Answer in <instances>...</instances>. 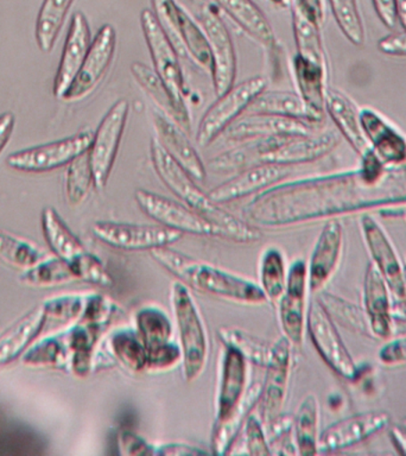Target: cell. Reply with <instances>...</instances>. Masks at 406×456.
Returning <instances> with one entry per match:
<instances>
[{
    "label": "cell",
    "mask_w": 406,
    "mask_h": 456,
    "mask_svg": "<svg viewBox=\"0 0 406 456\" xmlns=\"http://www.w3.org/2000/svg\"><path fill=\"white\" fill-rule=\"evenodd\" d=\"M367 183L360 171L306 178L271 187L245 207V216L266 227H284L380 205L402 202Z\"/></svg>",
    "instance_id": "obj_1"
},
{
    "label": "cell",
    "mask_w": 406,
    "mask_h": 456,
    "mask_svg": "<svg viewBox=\"0 0 406 456\" xmlns=\"http://www.w3.org/2000/svg\"><path fill=\"white\" fill-rule=\"evenodd\" d=\"M150 156L153 169L164 185L182 200L185 206L212 224L219 232L220 238L249 244L262 237L258 228L228 213L219 203L209 198L208 192H203L194 178L166 152L156 137L152 138L150 144Z\"/></svg>",
    "instance_id": "obj_2"
},
{
    "label": "cell",
    "mask_w": 406,
    "mask_h": 456,
    "mask_svg": "<svg viewBox=\"0 0 406 456\" xmlns=\"http://www.w3.org/2000/svg\"><path fill=\"white\" fill-rule=\"evenodd\" d=\"M150 255L189 289L242 305H256L267 302L262 288L255 281L192 258L169 246L152 249Z\"/></svg>",
    "instance_id": "obj_3"
},
{
    "label": "cell",
    "mask_w": 406,
    "mask_h": 456,
    "mask_svg": "<svg viewBox=\"0 0 406 456\" xmlns=\"http://www.w3.org/2000/svg\"><path fill=\"white\" fill-rule=\"evenodd\" d=\"M171 306L176 321L182 363L185 380L198 379L208 362L210 344L208 330L191 289L178 281L170 291Z\"/></svg>",
    "instance_id": "obj_4"
},
{
    "label": "cell",
    "mask_w": 406,
    "mask_h": 456,
    "mask_svg": "<svg viewBox=\"0 0 406 456\" xmlns=\"http://www.w3.org/2000/svg\"><path fill=\"white\" fill-rule=\"evenodd\" d=\"M142 34L151 55L153 70L166 85L174 106V120L187 134L191 131V118L184 98V75L178 60L177 50L160 28L152 11L141 14Z\"/></svg>",
    "instance_id": "obj_5"
},
{
    "label": "cell",
    "mask_w": 406,
    "mask_h": 456,
    "mask_svg": "<svg viewBox=\"0 0 406 456\" xmlns=\"http://www.w3.org/2000/svg\"><path fill=\"white\" fill-rule=\"evenodd\" d=\"M42 227L46 241L57 258L64 260L73 271L75 278L100 285L112 287L113 278L102 260L89 253L82 242L66 226L53 208L42 213Z\"/></svg>",
    "instance_id": "obj_6"
},
{
    "label": "cell",
    "mask_w": 406,
    "mask_h": 456,
    "mask_svg": "<svg viewBox=\"0 0 406 456\" xmlns=\"http://www.w3.org/2000/svg\"><path fill=\"white\" fill-rule=\"evenodd\" d=\"M266 86V78L256 75L217 96L199 120L196 132L198 145L206 148L212 144L233 121L246 112L249 103L256 95L265 91Z\"/></svg>",
    "instance_id": "obj_7"
},
{
    "label": "cell",
    "mask_w": 406,
    "mask_h": 456,
    "mask_svg": "<svg viewBox=\"0 0 406 456\" xmlns=\"http://www.w3.org/2000/svg\"><path fill=\"white\" fill-rule=\"evenodd\" d=\"M305 328L313 347L323 362L337 376L347 380H355L359 374L358 366L338 334L335 321L317 299L309 305Z\"/></svg>",
    "instance_id": "obj_8"
},
{
    "label": "cell",
    "mask_w": 406,
    "mask_h": 456,
    "mask_svg": "<svg viewBox=\"0 0 406 456\" xmlns=\"http://www.w3.org/2000/svg\"><path fill=\"white\" fill-rule=\"evenodd\" d=\"M130 110L126 99L118 100L102 118V123L93 134L91 148L88 150L94 187L102 191L109 182L110 171L116 162L121 138Z\"/></svg>",
    "instance_id": "obj_9"
},
{
    "label": "cell",
    "mask_w": 406,
    "mask_h": 456,
    "mask_svg": "<svg viewBox=\"0 0 406 456\" xmlns=\"http://www.w3.org/2000/svg\"><path fill=\"white\" fill-rule=\"evenodd\" d=\"M199 23L208 39L210 57H212V75L214 92L223 95L233 87L237 77V55L230 31L221 20L215 7L207 5L199 14Z\"/></svg>",
    "instance_id": "obj_10"
},
{
    "label": "cell",
    "mask_w": 406,
    "mask_h": 456,
    "mask_svg": "<svg viewBox=\"0 0 406 456\" xmlns=\"http://www.w3.org/2000/svg\"><path fill=\"white\" fill-rule=\"evenodd\" d=\"M93 234L103 244L124 251H150L166 248L180 240L182 233L155 224H134L98 221L93 224Z\"/></svg>",
    "instance_id": "obj_11"
},
{
    "label": "cell",
    "mask_w": 406,
    "mask_h": 456,
    "mask_svg": "<svg viewBox=\"0 0 406 456\" xmlns=\"http://www.w3.org/2000/svg\"><path fill=\"white\" fill-rule=\"evenodd\" d=\"M92 141L91 132H80L61 141L14 152L7 157V164L12 169L25 173H45L67 166L82 153L87 152Z\"/></svg>",
    "instance_id": "obj_12"
},
{
    "label": "cell",
    "mask_w": 406,
    "mask_h": 456,
    "mask_svg": "<svg viewBox=\"0 0 406 456\" xmlns=\"http://www.w3.org/2000/svg\"><path fill=\"white\" fill-rule=\"evenodd\" d=\"M134 199L142 212L157 221L160 226L180 232L182 234L220 238L216 228L188 206L145 189H138L134 192Z\"/></svg>",
    "instance_id": "obj_13"
},
{
    "label": "cell",
    "mask_w": 406,
    "mask_h": 456,
    "mask_svg": "<svg viewBox=\"0 0 406 456\" xmlns=\"http://www.w3.org/2000/svg\"><path fill=\"white\" fill-rule=\"evenodd\" d=\"M308 289V266L304 260L296 259L288 267L287 285L277 302L283 337L292 346H301L304 338Z\"/></svg>",
    "instance_id": "obj_14"
},
{
    "label": "cell",
    "mask_w": 406,
    "mask_h": 456,
    "mask_svg": "<svg viewBox=\"0 0 406 456\" xmlns=\"http://www.w3.org/2000/svg\"><path fill=\"white\" fill-rule=\"evenodd\" d=\"M116 46V30L112 25H103L93 39L91 48L88 50L87 56H85L77 77L66 94L63 95L64 102H80L98 88L112 63Z\"/></svg>",
    "instance_id": "obj_15"
},
{
    "label": "cell",
    "mask_w": 406,
    "mask_h": 456,
    "mask_svg": "<svg viewBox=\"0 0 406 456\" xmlns=\"http://www.w3.org/2000/svg\"><path fill=\"white\" fill-rule=\"evenodd\" d=\"M292 344L287 338H278L272 345L269 362L265 367V379L262 384V394L258 404L264 423H272L280 416L290 379Z\"/></svg>",
    "instance_id": "obj_16"
},
{
    "label": "cell",
    "mask_w": 406,
    "mask_h": 456,
    "mask_svg": "<svg viewBox=\"0 0 406 456\" xmlns=\"http://www.w3.org/2000/svg\"><path fill=\"white\" fill-rule=\"evenodd\" d=\"M315 130L316 125L306 121L271 114L245 113L233 121L220 137L227 142H244L280 135H305L313 134Z\"/></svg>",
    "instance_id": "obj_17"
},
{
    "label": "cell",
    "mask_w": 406,
    "mask_h": 456,
    "mask_svg": "<svg viewBox=\"0 0 406 456\" xmlns=\"http://www.w3.org/2000/svg\"><path fill=\"white\" fill-rule=\"evenodd\" d=\"M363 239L372 256V263L383 274L390 291L398 298L406 297L404 269L386 232L373 216H363L361 219Z\"/></svg>",
    "instance_id": "obj_18"
},
{
    "label": "cell",
    "mask_w": 406,
    "mask_h": 456,
    "mask_svg": "<svg viewBox=\"0 0 406 456\" xmlns=\"http://www.w3.org/2000/svg\"><path fill=\"white\" fill-rule=\"evenodd\" d=\"M390 413L372 410L337 420L322 431L319 436V452H337L352 447L379 433L390 423Z\"/></svg>",
    "instance_id": "obj_19"
},
{
    "label": "cell",
    "mask_w": 406,
    "mask_h": 456,
    "mask_svg": "<svg viewBox=\"0 0 406 456\" xmlns=\"http://www.w3.org/2000/svg\"><path fill=\"white\" fill-rule=\"evenodd\" d=\"M291 167L274 163H260L246 167L231 180L217 185L208 192L214 202L227 203L246 198L256 192L266 191L280 183L290 175Z\"/></svg>",
    "instance_id": "obj_20"
},
{
    "label": "cell",
    "mask_w": 406,
    "mask_h": 456,
    "mask_svg": "<svg viewBox=\"0 0 406 456\" xmlns=\"http://www.w3.org/2000/svg\"><path fill=\"white\" fill-rule=\"evenodd\" d=\"M152 123L156 130L157 141L171 157L195 181L206 180V167L195 146L189 141L187 132L158 109L152 110Z\"/></svg>",
    "instance_id": "obj_21"
},
{
    "label": "cell",
    "mask_w": 406,
    "mask_h": 456,
    "mask_svg": "<svg viewBox=\"0 0 406 456\" xmlns=\"http://www.w3.org/2000/svg\"><path fill=\"white\" fill-rule=\"evenodd\" d=\"M248 362L234 349L224 347L215 401V423L219 426L237 410L246 394Z\"/></svg>",
    "instance_id": "obj_22"
},
{
    "label": "cell",
    "mask_w": 406,
    "mask_h": 456,
    "mask_svg": "<svg viewBox=\"0 0 406 456\" xmlns=\"http://www.w3.org/2000/svg\"><path fill=\"white\" fill-rule=\"evenodd\" d=\"M344 246V230L340 221L330 219L324 224L310 256L308 265L309 290L319 292L333 277L340 262Z\"/></svg>",
    "instance_id": "obj_23"
},
{
    "label": "cell",
    "mask_w": 406,
    "mask_h": 456,
    "mask_svg": "<svg viewBox=\"0 0 406 456\" xmlns=\"http://www.w3.org/2000/svg\"><path fill=\"white\" fill-rule=\"evenodd\" d=\"M360 121L369 148L385 167L406 164V137L372 109L360 110Z\"/></svg>",
    "instance_id": "obj_24"
},
{
    "label": "cell",
    "mask_w": 406,
    "mask_h": 456,
    "mask_svg": "<svg viewBox=\"0 0 406 456\" xmlns=\"http://www.w3.org/2000/svg\"><path fill=\"white\" fill-rule=\"evenodd\" d=\"M337 144L338 135L331 131L288 135L264 156L263 163L292 167L296 164L313 162L333 151Z\"/></svg>",
    "instance_id": "obj_25"
},
{
    "label": "cell",
    "mask_w": 406,
    "mask_h": 456,
    "mask_svg": "<svg viewBox=\"0 0 406 456\" xmlns=\"http://www.w3.org/2000/svg\"><path fill=\"white\" fill-rule=\"evenodd\" d=\"M91 45V30H89L87 18L84 13L77 12L71 18L59 70H57L55 82H53V94L56 98L62 99L70 85L73 84Z\"/></svg>",
    "instance_id": "obj_26"
},
{
    "label": "cell",
    "mask_w": 406,
    "mask_h": 456,
    "mask_svg": "<svg viewBox=\"0 0 406 456\" xmlns=\"http://www.w3.org/2000/svg\"><path fill=\"white\" fill-rule=\"evenodd\" d=\"M390 292L383 274L373 263L369 264L363 278V310L373 337L384 340L391 337L394 330Z\"/></svg>",
    "instance_id": "obj_27"
},
{
    "label": "cell",
    "mask_w": 406,
    "mask_h": 456,
    "mask_svg": "<svg viewBox=\"0 0 406 456\" xmlns=\"http://www.w3.org/2000/svg\"><path fill=\"white\" fill-rule=\"evenodd\" d=\"M324 107L349 145H352L360 156L367 155L370 148L363 134L360 110L356 109L355 103L337 89L328 88Z\"/></svg>",
    "instance_id": "obj_28"
},
{
    "label": "cell",
    "mask_w": 406,
    "mask_h": 456,
    "mask_svg": "<svg viewBox=\"0 0 406 456\" xmlns=\"http://www.w3.org/2000/svg\"><path fill=\"white\" fill-rule=\"evenodd\" d=\"M245 113L271 114V116L291 118V119L315 125L323 120L309 109L298 93L288 91H267L265 89L249 103Z\"/></svg>",
    "instance_id": "obj_29"
},
{
    "label": "cell",
    "mask_w": 406,
    "mask_h": 456,
    "mask_svg": "<svg viewBox=\"0 0 406 456\" xmlns=\"http://www.w3.org/2000/svg\"><path fill=\"white\" fill-rule=\"evenodd\" d=\"M249 36L264 48H276V36L265 13L253 0H214Z\"/></svg>",
    "instance_id": "obj_30"
},
{
    "label": "cell",
    "mask_w": 406,
    "mask_h": 456,
    "mask_svg": "<svg viewBox=\"0 0 406 456\" xmlns=\"http://www.w3.org/2000/svg\"><path fill=\"white\" fill-rule=\"evenodd\" d=\"M294 71L298 94L309 109L324 118V102L327 93V66L294 57Z\"/></svg>",
    "instance_id": "obj_31"
},
{
    "label": "cell",
    "mask_w": 406,
    "mask_h": 456,
    "mask_svg": "<svg viewBox=\"0 0 406 456\" xmlns=\"http://www.w3.org/2000/svg\"><path fill=\"white\" fill-rule=\"evenodd\" d=\"M260 394H262V384L255 383L248 387L246 394L237 410L227 420L219 426H214L212 435V451L214 454H230L238 435L241 433L246 419L251 415L252 410L258 405Z\"/></svg>",
    "instance_id": "obj_32"
},
{
    "label": "cell",
    "mask_w": 406,
    "mask_h": 456,
    "mask_svg": "<svg viewBox=\"0 0 406 456\" xmlns=\"http://www.w3.org/2000/svg\"><path fill=\"white\" fill-rule=\"evenodd\" d=\"M45 309H32L0 337V366L13 362L42 333Z\"/></svg>",
    "instance_id": "obj_33"
},
{
    "label": "cell",
    "mask_w": 406,
    "mask_h": 456,
    "mask_svg": "<svg viewBox=\"0 0 406 456\" xmlns=\"http://www.w3.org/2000/svg\"><path fill=\"white\" fill-rule=\"evenodd\" d=\"M285 137L288 135H280V137H270L255 139V141H248L240 142V146L230 151L221 153V155L214 157L210 160V167L216 171H241L246 167L256 166L263 163L264 156L267 152L276 148L278 144Z\"/></svg>",
    "instance_id": "obj_34"
},
{
    "label": "cell",
    "mask_w": 406,
    "mask_h": 456,
    "mask_svg": "<svg viewBox=\"0 0 406 456\" xmlns=\"http://www.w3.org/2000/svg\"><path fill=\"white\" fill-rule=\"evenodd\" d=\"M320 405L315 395L303 399L292 422V433L299 455L319 452Z\"/></svg>",
    "instance_id": "obj_35"
},
{
    "label": "cell",
    "mask_w": 406,
    "mask_h": 456,
    "mask_svg": "<svg viewBox=\"0 0 406 456\" xmlns=\"http://www.w3.org/2000/svg\"><path fill=\"white\" fill-rule=\"evenodd\" d=\"M134 330L148 352L173 341V321L158 305H149L139 308L134 314Z\"/></svg>",
    "instance_id": "obj_36"
},
{
    "label": "cell",
    "mask_w": 406,
    "mask_h": 456,
    "mask_svg": "<svg viewBox=\"0 0 406 456\" xmlns=\"http://www.w3.org/2000/svg\"><path fill=\"white\" fill-rule=\"evenodd\" d=\"M110 354L125 369L141 373L148 370V349L134 328H119L109 338Z\"/></svg>",
    "instance_id": "obj_37"
},
{
    "label": "cell",
    "mask_w": 406,
    "mask_h": 456,
    "mask_svg": "<svg viewBox=\"0 0 406 456\" xmlns=\"http://www.w3.org/2000/svg\"><path fill=\"white\" fill-rule=\"evenodd\" d=\"M217 337L224 347L234 349L248 362L256 366L266 367L269 362L272 345L266 344L248 331L234 327H221Z\"/></svg>",
    "instance_id": "obj_38"
},
{
    "label": "cell",
    "mask_w": 406,
    "mask_h": 456,
    "mask_svg": "<svg viewBox=\"0 0 406 456\" xmlns=\"http://www.w3.org/2000/svg\"><path fill=\"white\" fill-rule=\"evenodd\" d=\"M74 0H45L36 21V42L43 53L52 52Z\"/></svg>",
    "instance_id": "obj_39"
},
{
    "label": "cell",
    "mask_w": 406,
    "mask_h": 456,
    "mask_svg": "<svg viewBox=\"0 0 406 456\" xmlns=\"http://www.w3.org/2000/svg\"><path fill=\"white\" fill-rule=\"evenodd\" d=\"M260 288L267 302L277 303L285 290L288 280V267L284 253L276 246H271L263 252L259 266Z\"/></svg>",
    "instance_id": "obj_40"
},
{
    "label": "cell",
    "mask_w": 406,
    "mask_h": 456,
    "mask_svg": "<svg viewBox=\"0 0 406 456\" xmlns=\"http://www.w3.org/2000/svg\"><path fill=\"white\" fill-rule=\"evenodd\" d=\"M180 36L184 56L189 57L201 69H212L208 39L203 28L196 24L187 11L180 6Z\"/></svg>",
    "instance_id": "obj_41"
},
{
    "label": "cell",
    "mask_w": 406,
    "mask_h": 456,
    "mask_svg": "<svg viewBox=\"0 0 406 456\" xmlns=\"http://www.w3.org/2000/svg\"><path fill=\"white\" fill-rule=\"evenodd\" d=\"M317 301L322 305L331 319L341 323L347 330L359 334L372 335L365 310L359 308L354 303L328 292L321 294Z\"/></svg>",
    "instance_id": "obj_42"
},
{
    "label": "cell",
    "mask_w": 406,
    "mask_h": 456,
    "mask_svg": "<svg viewBox=\"0 0 406 456\" xmlns=\"http://www.w3.org/2000/svg\"><path fill=\"white\" fill-rule=\"evenodd\" d=\"M87 297L81 296H64L53 299L52 302L43 305L45 309V321L42 331H53L67 324L81 319L85 312Z\"/></svg>",
    "instance_id": "obj_43"
},
{
    "label": "cell",
    "mask_w": 406,
    "mask_h": 456,
    "mask_svg": "<svg viewBox=\"0 0 406 456\" xmlns=\"http://www.w3.org/2000/svg\"><path fill=\"white\" fill-rule=\"evenodd\" d=\"M43 252L38 246L14 237L0 228V259L14 267L31 269L41 263Z\"/></svg>",
    "instance_id": "obj_44"
},
{
    "label": "cell",
    "mask_w": 406,
    "mask_h": 456,
    "mask_svg": "<svg viewBox=\"0 0 406 456\" xmlns=\"http://www.w3.org/2000/svg\"><path fill=\"white\" fill-rule=\"evenodd\" d=\"M131 73L134 80L137 81L139 87L142 89L157 105V109L167 114L174 120V106L171 102L169 92L160 80L156 71L142 62H134L131 64Z\"/></svg>",
    "instance_id": "obj_45"
},
{
    "label": "cell",
    "mask_w": 406,
    "mask_h": 456,
    "mask_svg": "<svg viewBox=\"0 0 406 456\" xmlns=\"http://www.w3.org/2000/svg\"><path fill=\"white\" fill-rule=\"evenodd\" d=\"M92 185L94 187V178L87 151L71 160L68 167L66 191L71 205L84 202L91 191Z\"/></svg>",
    "instance_id": "obj_46"
},
{
    "label": "cell",
    "mask_w": 406,
    "mask_h": 456,
    "mask_svg": "<svg viewBox=\"0 0 406 456\" xmlns=\"http://www.w3.org/2000/svg\"><path fill=\"white\" fill-rule=\"evenodd\" d=\"M335 20L349 42L356 46L365 43V28L356 0H329Z\"/></svg>",
    "instance_id": "obj_47"
},
{
    "label": "cell",
    "mask_w": 406,
    "mask_h": 456,
    "mask_svg": "<svg viewBox=\"0 0 406 456\" xmlns=\"http://www.w3.org/2000/svg\"><path fill=\"white\" fill-rule=\"evenodd\" d=\"M77 280L64 260L56 258L38 263L24 274V281L37 287H55Z\"/></svg>",
    "instance_id": "obj_48"
},
{
    "label": "cell",
    "mask_w": 406,
    "mask_h": 456,
    "mask_svg": "<svg viewBox=\"0 0 406 456\" xmlns=\"http://www.w3.org/2000/svg\"><path fill=\"white\" fill-rule=\"evenodd\" d=\"M182 362V349L178 342L170 341L148 352V370H169Z\"/></svg>",
    "instance_id": "obj_49"
},
{
    "label": "cell",
    "mask_w": 406,
    "mask_h": 456,
    "mask_svg": "<svg viewBox=\"0 0 406 456\" xmlns=\"http://www.w3.org/2000/svg\"><path fill=\"white\" fill-rule=\"evenodd\" d=\"M245 448L249 455H271L269 442L264 433L262 422L249 415L244 424Z\"/></svg>",
    "instance_id": "obj_50"
},
{
    "label": "cell",
    "mask_w": 406,
    "mask_h": 456,
    "mask_svg": "<svg viewBox=\"0 0 406 456\" xmlns=\"http://www.w3.org/2000/svg\"><path fill=\"white\" fill-rule=\"evenodd\" d=\"M67 347L61 345L60 341L48 340L45 344L36 346L35 351H31L30 354H27L28 362L34 363H57L66 356Z\"/></svg>",
    "instance_id": "obj_51"
},
{
    "label": "cell",
    "mask_w": 406,
    "mask_h": 456,
    "mask_svg": "<svg viewBox=\"0 0 406 456\" xmlns=\"http://www.w3.org/2000/svg\"><path fill=\"white\" fill-rule=\"evenodd\" d=\"M118 444L123 455H153V444L130 430L121 431Z\"/></svg>",
    "instance_id": "obj_52"
},
{
    "label": "cell",
    "mask_w": 406,
    "mask_h": 456,
    "mask_svg": "<svg viewBox=\"0 0 406 456\" xmlns=\"http://www.w3.org/2000/svg\"><path fill=\"white\" fill-rule=\"evenodd\" d=\"M379 359L385 366H406V337L386 342L380 349Z\"/></svg>",
    "instance_id": "obj_53"
},
{
    "label": "cell",
    "mask_w": 406,
    "mask_h": 456,
    "mask_svg": "<svg viewBox=\"0 0 406 456\" xmlns=\"http://www.w3.org/2000/svg\"><path fill=\"white\" fill-rule=\"evenodd\" d=\"M378 46L386 55L406 57V30L386 36L378 43Z\"/></svg>",
    "instance_id": "obj_54"
},
{
    "label": "cell",
    "mask_w": 406,
    "mask_h": 456,
    "mask_svg": "<svg viewBox=\"0 0 406 456\" xmlns=\"http://www.w3.org/2000/svg\"><path fill=\"white\" fill-rule=\"evenodd\" d=\"M208 454V452L195 447V445L185 444H153V455H171V456H185V455H202Z\"/></svg>",
    "instance_id": "obj_55"
},
{
    "label": "cell",
    "mask_w": 406,
    "mask_h": 456,
    "mask_svg": "<svg viewBox=\"0 0 406 456\" xmlns=\"http://www.w3.org/2000/svg\"><path fill=\"white\" fill-rule=\"evenodd\" d=\"M374 10L388 28H395L397 25V10H395V0H373Z\"/></svg>",
    "instance_id": "obj_56"
},
{
    "label": "cell",
    "mask_w": 406,
    "mask_h": 456,
    "mask_svg": "<svg viewBox=\"0 0 406 456\" xmlns=\"http://www.w3.org/2000/svg\"><path fill=\"white\" fill-rule=\"evenodd\" d=\"M14 123H16V118L12 113L6 112L0 116V153L5 149L12 135Z\"/></svg>",
    "instance_id": "obj_57"
},
{
    "label": "cell",
    "mask_w": 406,
    "mask_h": 456,
    "mask_svg": "<svg viewBox=\"0 0 406 456\" xmlns=\"http://www.w3.org/2000/svg\"><path fill=\"white\" fill-rule=\"evenodd\" d=\"M390 438L398 454L406 456V428L402 424L391 427Z\"/></svg>",
    "instance_id": "obj_58"
},
{
    "label": "cell",
    "mask_w": 406,
    "mask_h": 456,
    "mask_svg": "<svg viewBox=\"0 0 406 456\" xmlns=\"http://www.w3.org/2000/svg\"><path fill=\"white\" fill-rule=\"evenodd\" d=\"M392 316L394 320L406 322V298H399L394 305H392Z\"/></svg>",
    "instance_id": "obj_59"
},
{
    "label": "cell",
    "mask_w": 406,
    "mask_h": 456,
    "mask_svg": "<svg viewBox=\"0 0 406 456\" xmlns=\"http://www.w3.org/2000/svg\"><path fill=\"white\" fill-rule=\"evenodd\" d=\"M395 10H397L398 20L406 30V0H395Z\"/></svg>",
    "instance_id": "obj_60"
},
{
    "label": "cell",
    "mask_w": 406,
    "mask_h": 456,
    "mask_svg": "<svg viewBox=\"0 0 406 456\" xmlns=\"http://www.w3.org/2000/svg\"><path fill=\"white\" fill-rule=\"evenodd\" d=\"M273 4L280 7H287L290 5L291 0H271Z\"/></svg>",
    "instance_id": "obj_61"
},
{
    "label": "cell",
    "mask_w": 406,
    "mask_h": 456,
    "mask_svg": "<svg viewBox=\"0 0 406 456\" xmlns=\"http://www.w3.org/2000/svg\"><path fill=\"white\" fill-rule=\"evenodd\" d=\"M401 424L406 428V419H402Z\"/></svg>",
    "instance_id": "obj_62"
}]
</instances>
